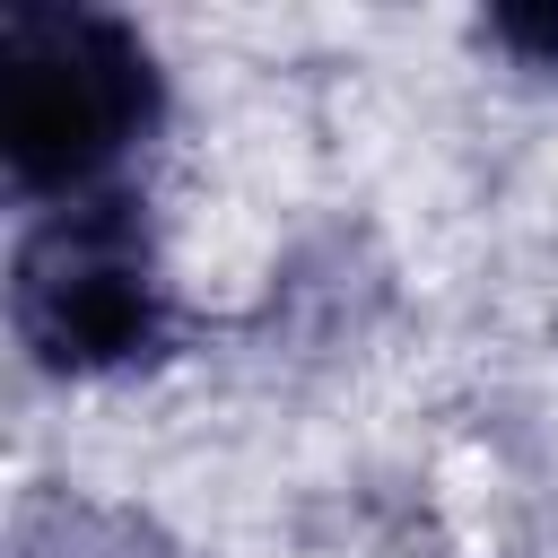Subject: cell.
<instances>
[{
	"mask_svg": "<svg viewBox=\"0 0 558 558\" xmlns=\"http://www.w3.org/2000/svg\"><path fill=\"white\" fill-rule=\"evenodd\" d=\"M9 323L52 375H105L157 349L166 296L140 201H70L9 262Z\"/></svg>",
	"mask_w": 558,
	"mask_h": 558,
	"instance_id": "cell-2",
	"label": "cell"
},
{
	"mask_svg": "<svg viewBox=\"0 0 558 558\" xmlns=\"http://www.w3.org/2000/svg\"><path fill=\"white\" fill-rule=\"evenodd\" d=\"M157 122V61L105 9H0V157L17 192H78Z\"/></svg>",
	"mask_w": 558,
	"mask_h": 558,
	"instance_id": "cell-1",
	"label": "cell"
},
{
	"mask_svg": "<svg viewBox=\"0 0 558 558\" xmlns=\"http://www.w3.org/2000/svg\"><path fill=\"white\" fill-rule=\"evenodd\" d=\"M9 558H183L157 523L122 514V506H87V497H35L17 514Z\"/></svg>",
	"mask_w": 558,
	"mask_h": 558,
	"instance_id": "cell-3",
	"label": "cell"
},
{
	"mask_svg": "<svg viewBox=\"0 0 558 558\" xmlns=\"http://www.w3.org/2000/svg\"><path fill=\"white\" fill-rule=\"evenodd\" d=\"M488 35H497L506 52H523L532 70H558V0H523V9H497V17H488Z\"/></svg>",
	"mask_w": 558,
	"mask_h": 558,
	"instance_id": "cell-4",
	"label": "cell"
}]
</instances>
